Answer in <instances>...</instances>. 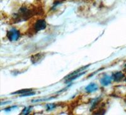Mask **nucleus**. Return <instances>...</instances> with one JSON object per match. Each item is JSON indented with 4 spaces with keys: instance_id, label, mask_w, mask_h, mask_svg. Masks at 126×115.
I'll use <instances>...</instances> for the list:
<instances>
[{
    "instance_id": "f257e3e1",
    "label": "nucleus",
    "mask_w": 126,
    "mask_h": 115,
    "mask_svg": "<svg viewBox=\"0 0 126 115\" xmlns=\"http://www.w3.org/2000/svg\"><path fill=\"white\" fill-rule=\"evenodd\" d=\"M33 15V10L28 8L27 6H23V7L20 8L18 12L15 14L13 18L14 20L15 23H17L18 22L27 20Z\"/></svg>"
},
{
    "instance_id": "f03ea898",
    "label": "nucleus",
    "mask_w": 126,
    "mask_h": 115,
    "mask_svg": "<svg viewBox=\"0 0 126 115\" xmlns=\"http://www.w3.org/2000/svg\"><path fill=\"white\" fill-rule=\"evenodd\" d=\"M6 36L10 41H16L20 38V33L17 29L13 28L8 31Z\"/></svg>"
},
{
    "instance_id": "7ed1b4c3",
    "label": "nucleus",
    "mask_w": 126,
    "mask_h": 115,
    "mask_svg": "<svg viewBox=\"0 0 126 115\" xmlns=\"http://www.w3.org/2000/svg\"><path fill=\"white\" fill-rule=\"evenodd\" d=\"M47 27V23L46 20L43 19H39L37 21H36L35 24L33 26V30L35 32H38V31H42L46 28Z\"/></svg>"
},
{
    "instance_id": "20e7f679",
    "label": "nucleus",
    "mask_w": 126,
    "mask_h": 115,
    "mask_svg": "<svg viewBox=\"0 0 126 115\" xmlns=\"http://www.w3.org/2000/svg\"><path fill=\"white\" fill-rule=\"evenodd\" d=\"M112 80H113L112 76H110L108 74H105L104 76H103L100 79V83L102 85L106 86L111 83Z\"/></svg>"
},
{
    "instance_id": "39448f33",
    "label": "nucleus",
    "mask_w": 126,
    "mask_h": 115,
    "mask_svg": "<svg viewBox=\"0 0 126 115\" xmlns=\"http://www.w3.org/2000/svg\"><path fill=\"white\" fill-rule=\"evenodd\" d=\"M44 57V54L37 53L31 57V61L33 64H36V63H38L39 62L41 61L42 59H43Z\"/></svg>"
},
{
    "instance_id": "423d86ee",
    "label": "nucleus",
    "mask_w": 126,
    "mask_h": 115,
    "mask_svg": "<svg viewBox=\"0 0 126 115\" xmlns=\"http://www.w3.org/2000/svg\"><path fill=\"white\" fill-rule=\"evenodd\" d=\"M98 89V85L96 83H92L90 84H89L85 88V90H86V92L88 93H92L94 92V91H96Z\"/></svg>"
},
{
    "instance_id": "0eeeda50",
    "label": "nucleus",
    "mask_w": 126,
    "mask_h": 115,
    "mask_svg": "<svg viewBox=\"0 0 126 115\" xmlns=\"http://www.w3.org/2000/svg\"><path fill=\"white\" fill-rule=\"evenodd\" d=\"M112 76L115 81H119L123 79V78L124 77V74L123 73L119 71V72H116L113 73Z\"/></svg>"
},
{
    "instance_id": "6e6552de",
    "label": "nucleus",
    "mask_w": 126,
    "mask_h": 115,
    "mask_svg": "<svg viewBox=\"0 0 126 115\" xmlns=\"http://www.w3.org/2000/svg\"><path fill=\"white\" fill-rule=\"evenodd\" d=\"M85 73V71H82V72L79 73L75 74V75L72 76H71L70 78H68L66 79V82H70V81H73V80H76V79H77V78H79V76H81L82 75H83Z\"/></svg>"
},
{
    "instance_id": "1a4fd4ad",
    "label": "nucleus",
    "mask_w": 126,
    "mask_h": 115,
    "mask_svg": "<svg viewBox=\"0 0 126 115\" xmlns=\"http://www.w3.org/2000/svg\"><path fill=\"white\" fill-rule=\"evenodd\" d=\"M89 66H90V65L82 67V68H80L78 69L77 70H76V71H74V72L71 73H70V74H68V75H67V76H66V79H67V78H70V77H71V76H72L75 75V74H78V73H79L82 72V71H83V70H85V69L87 68V67H88Z\"/></svg>"
},
{
    "instance_id": "9d476101",
    "label": "nucleus",
    "mask_w": 126,
    "mask_h": 115,
    "mask_svg": "<svg viewBox=\"0 0 126 115\" xmlns=\"http://www.w3.org/2000/svg\"><path fill=\"white\" fill-rule=\"evenodd\" d=\"M32 91V89H23V90H19V91H16V92L13 93L11 94H23L31 92Z\"/></svg>"
},
{
    "instance_id": "9b49d317",
    "label": "nucleus",
    "mask_w": 126,
    "mask_h": 115,
    "mask_svg": "<svg viewBox=\"0 0 126 115\" xmlns=\"http://www.w3.org/2000/svg\"><path fill=\"white\" fill-rule=\"evenodd\" d=\"M32 109V106L25 107V108H24V109L22 110V113H21V115H28V114L30 113V112L31 111Z\"/></svg>"
},
{
    "instance_id": "f8f14e48",
    "label": "nucleus",
    "mask_w": 126,
    "mask_h": 115,
    "mask_svg": "<svg viewBox=\"0 0 126 115\" xmlns=\"http://www.w3.org/2000/svg\"><path fill=\"white\" fill-rule=\"evenodd\" d=\"M56 107V104H47L46 105V108H47V110L48 111H50V110H52L53 109H54Z\"/></svg>"
},
{
    "instance_id": "ddd939ff",
    "label": "nucleus",
    "mask_w": 126,
    "mask_h": 115,
    "mask_svg": "<svg viewBox=\"0 0 126 115\" xmlns=\"http://www.w3.org/2000/svg\"><path fill=\"white\" fill-rule=\"evenodd\" d=\"M15 107H16V106H12V107H8V108H6V109H4V111H7V112H9V111H12V109H13V108H14Z\"/></svg>"
},
{
    "instance_id": "4468645a",
    "label": "nucleus",
    "mask_w": 126,
    "mask_h": 115,
    "mask_svg": "<svg viewBox=\"0 0 126 115\" xmlns=\"http://www.w3.org/2000/svg\"></svg>"
}]
</instances>
